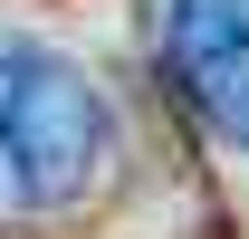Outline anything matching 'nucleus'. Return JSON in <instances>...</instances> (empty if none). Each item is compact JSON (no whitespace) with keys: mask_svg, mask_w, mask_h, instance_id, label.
Here are the masks:
<instances>
[{"mask_svg":"<svg viewBox=\"0 0 249 239\" xmlns=\"http://www.w3.org/2000/svg\"><path fill=\"white\" fill-rule=\"evenodd\" d=\"M163 29L201 115L230 144H249V0H163Z\"/></svg>","mask_w":249,"mask_h":239,"instance_id":"obj_2","label":"nucleus"},{"mask_svg":"<svg viewBox=\"0 0 249 239\" xmlns=\"http://www.w3.org/2000/svg\"><path fill=\"white\" fill-rule=\"evenodd\" d=\"M106 153H115L106 86L38 38H0V191L58 210L106 172Z\"/></svg>","mask_w":249,"mask_h":239,"instance_id":"obj_1","label":"nucleus"}]
</instances>
